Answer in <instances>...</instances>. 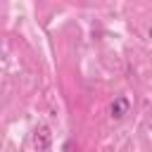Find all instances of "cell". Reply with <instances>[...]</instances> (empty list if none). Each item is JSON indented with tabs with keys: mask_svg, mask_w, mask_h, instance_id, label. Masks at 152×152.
Segmentation results:
<instances>
[{
	"mask_svg": "<svg viewBox=\"0 0 152 152\" xmlns=\"http://www.w3.org/2000/svg\"><path fill=\"white\" fill-rule=\"evenodd\" d=\"M50 142H52L50 128H45V126L36 128V135H33V145H36V150H38V152H48V150H50Z\"/></svg>",
	"mask_w": 152,
	"mask_h": 152,
	"instance_id": "1",
	"label": "cell"
},
{
	"mask_svg": "<svg viewBox=\"0 0 152 152\" xmlns=\"http://www.w3.org/2000/svg\"><path fill=\"white\" fill-rule=\"evenodd\" d=\"M128 109H131V102H128V97H124V95H119V97L112 102V107H109V112H112L114 119H121L124 114H128Z\"/></svg>",
	"mask_w": 152,
	"mask_h": 152,
	"instance_id": "2",
	"label": "cell"
},
{
	"mask_svg": "<svg viewBox=\"0 0 152 152\" xmlns=\"http://www.w3.org/2000/svg\"><path fill=\"white\" fill-rule=\"evenodd\" d=\"M150 38H152V26H150Z\"/></svg>",
	"mask_w": 152,
	"mask_h": 152,
	"instance_id": "3",
	"label": "cell"
}]
</instances>
